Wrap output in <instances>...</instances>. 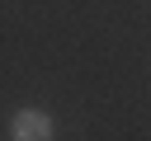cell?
Masks as SVG:
<instances>
[{
	"instance_id": "obj_1",
	"label": "cell",
	"mask_w": 151,
	"mask_h": 141,
	"mask_svg": "<svg viewBox=\"0 0 151 141\" xmlns=\"http://www.w3.org/2000/svg\"><path fill=\"white\" fill-rule=\"evenodd\" d=\"M9 136L14 141H52V118L42 108H19L9 118Z\"/></svg>"
}]
</instances>
